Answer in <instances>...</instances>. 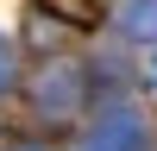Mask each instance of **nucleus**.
<instances>
[{
	"label": "nucleus",
	"mask_w": 157,
	"mask_h": 151,
	"mask_svg": "<svg viewBox=\"0 0 157 151\" xmlns=\"http://www.w3.org/2000/svg\"><path fill=\"white\" fill-rule=\"evenodd\" d=\"M44 6H50V13H63V19H75V25H88V19L101 13V0H44Z\"/></svg>",
	"instance_id": "nucleus-1"
},
{
	"label": "nucleus",
	"mask_w": 157,
	"mask_h": 151,
	"mask_svg": "<svg viewBox=\"0 0 157 151\" xmlns=\"http://www.w3.org/2000/svg\"><path fill=\"white\" fill-rule=\"evenodd\" d=\"M132 25L138 32H157V0H132Z\"/></svg>",
	"instance_id": "nucleus-2"
}]
</instances>
